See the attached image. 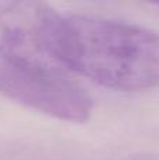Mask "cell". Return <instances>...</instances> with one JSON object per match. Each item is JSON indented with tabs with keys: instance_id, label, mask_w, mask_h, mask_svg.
<instances>
[{
	"instance_id": "277c9868",
	"label": "cell",
	"mask_w": 159,
	"mask_h": 160,
	"mask_svg": "<svg viewBox=\"0 0 159 160\" xmlns=\"http://www.w3.org/2000/svg\"><path fill=\"white\" fill-rule=\"evenodd\" d=\"M132 160H159L156 158H148V156H140V158H135Z\"/></svg>"
},
{
	"instance_id": "6da1fadb",
	"label": "cell",
	"mask_w": 159,
	"mask_h": 160,
	"mask_svg": "<svg viewBox=\"0 0 159 160\" xmlns=\"http://www.w3.org/2000/svg\"><path fill=\"white\" fill-rule=\"evenodd\" d=\"M52 55L64 70L111 90L159 87V32L137 24L59 13Z\"/></svg>"
},
{
	"instance_id": "7a4b0ae2",
	"label": "cell",
	"mask_w": 159,
	"mask_h": 160,
	"mask_svg": "<svg viewBox=\"0 0 159 160\" xmlns=\"http://www.w3.org/2000/svg\"><path fill=\"white\" fill-rule=\"evenodd\" d=\"M0 94L55 119L80 124L90 118V96L65 72L20 66L0 59Z\"/></svg>"
},
{
	"instance_id": "5b68a950",
	"label": "cell",
	"mask_w": 159,
	"mask_h": 160,
	"mask_svg": "<svg viewBox=\"0 0 159 160\" xmlns=\"http://www.w3.org/2000/svg\"><path fill=\"white\" fill-rule=\"evenodd\" d=\"M156 6H159V2H158V3H156Z\"/></svg>"
},
{
	"instance_id": "3957f363",
	"label": "cell",
	"mask_w": 159,
	"mask_h": 160,
	"mask_svg": "<svg viewBox=\"0 0 159 160\" xmlns=\"http://www.w3.org/2000/svg\"><path fill=\"white\" fill-rule=\"evenodd\" d=\"M58 11L41 2H0V59L65 72L52 55Z\"/></svg>"
}]
</instances>
